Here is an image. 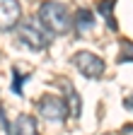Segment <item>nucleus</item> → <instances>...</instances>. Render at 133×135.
<instances>
[{
    "mask_svg": "<svg viewBox=\"0 0 133 135\" xmlns=\"http://www.w3.org/2000/svg\"><path fill=\"white\" fill-rule=\"evenodd\" d=\"M39 20H41V24L51 31V34H56V36L68 34L70 27H73V20H70L68 10H65V5L53 3V0L39 5Z\"/></svg>",
    "mask_w": 133,
    "mask_h": 135,
    "instance_id": "f257e3e1",
    "label": "nucleus"
},
{
    "mask_svg": "<svg viewBox=\"0 0 133 135\" xmlns=\"http://www.w3.org/2000/svg\"><path fill=\"white\" fill-rule=\"evenodd\" d=\"M48 36H51V31H48V29L41 24L39 17H31V20L20 22V41H22L24 46H29L31 51H41V48H46L48 41H51Z\"/></svg>",
    "mask_w": 133,
    "mask_h": 135,
    "instance_id": "f03ea898",
    "label": "nucleus"
},
{
    "mask_svg": "<svg viewBox=\"0 0 133 135\" xmlns=\"http://www.w3.org/2000/svg\"><path fill=\"white\" fill-rule=\"evenodd\" d=\"M73 63H75L77 70L85 77H90V80H99V77L104 75V60L99 58V56H94V53H90V51H80V53H75Z\"/></svg>",
    "mask_w": 133,
    "mask_h": 135,
    "instance_id": "7ed1b4c3",
    "label": "nucleus"
},
{
    "mask_svg": "<svg viewBox=\"0 0 133 135\" xmlns=\"http://www.w3.org/2000/svg\"><path fill=\"white\" fill-rule=\"evenodd\" d=\"M22 22V7L17 0H0V31H10L20 27Z\"/></svg>",
    "mask_w": 133,
    "mask_h": 135,
    "instance_id": "20e7f679",
    "label": "nucleus"
},
{
    "mask_svg": "<svg viewBox=\"0 0 133 135\" xmlns=\"http://www.w3.org/2000/svg\"><path fill=\"white\" fill-rule=\"evenodd\" d=\"M39 113L46 118V121H63L68 109H65V101L58 97H44L39 101Z\"/></svg>",
    "mask_w": 133,
    "mask_h": 135,
    "instance_id": "39448f33",
    "label": "nucleus"
},
{
    "mask_svg": "<svg viewBox=\"0 0 133 135\" xmlns=\"http://www.w3.org/2000/svg\"><path fill=\"white\" fill-rule=\"evenodd\" d=\"M61 87L65 89V109H68V113L73 116V118H80V113H82V101H80V94L75 92V87L68 82V80H63L61 82Z\"/></svg>",
    "mask_w": 133,
    "mask_h": 135,
    "instance_id": "423d86ee",
    "label": "nucleus"
},
{
    "mask_svg": "<svg viewBox=\"0 0 133 135\" xmlns=\"http://www.w3.org/2000/svg\"><path fill=\"white\" fill-rule=\"evenodd\" d=\"M12 135H39L36 133V121L31 116H27V113L17 116V121L12 126Z\"/></svg>",
    "mask_w": 133,
    "mask_h": 135,
    "instance_id": "0eeeda50",
    "label": "nucleus"
},
{
    "mask_svg": "<svg viewBox=\"0 0 133 135\" xmlns=\"http://www.w3.org/2000/svg\"><path fill=\"white\" fill-rule=\"evenodd\" d=\"M73 24H75V29H77L80 36H82V34H87V31L94 27V15H92V10H77Z\"/></svg>",
    "mask_w": 133,
    "mask_h": 135,
    "instance_id": "6e6552de",
    "label": "nucleus"
},
{
    "mask_svg": "<svg viewBox=\"0 0 133 135\" xmlns=\"http://www.w3.org/2000/svg\"><path fill=\"white\" fill-rule=\"evenodd\" d=\"M114 5H116V0H99V3H97V10L102 12V17L107 20L109 29H116V22H114Z\"/></svg>",
    "mask_w": 133,
    "mask_h": 135,
    "instance_id": "1a4fd4ad",
    "label": "nucleus"
},
{
    "mask_svg": "<svg viewBox=\"0 0 133 135\" xmlns=\"http://www.w3.org/2000/svg\"><path fill=\"white\" fill-rule=\"evenodd\" d=\"M119 63H133V41L123 39L119 48Z\"/></svg>",
    "mask_w": 133,
    "mask_h": 135,
    "instance_id": "9d476101",
    "label": "nucleus"
},
{
    "mask_svg": "<svg viewBox=\"0 0 133 135\" xmlns=\"http://www.w3.org/2000/svg\"><path fill=\"white\" fill-rule=\"evenodd\" d=\"M22 80H27V77H22L20 73H15V84H12V89H15V92H20V84H22Z\"/></svg>",
    "mask_w": 133,
    "mask_h": 135,
    "instance_id": "9b49d317",
    "label": "nucleus"
},
{
    "mask_svg": "<svg viewBox=\"0 0 133 135\" xmlns=\"http://www.w3.org/2000/svg\"><path fill=\"white\" fill-rule=\"evenodd\" d=\"M121 135H133V126H131V123L123 126V128H121Z\"/></svg>",
    "mask_w": 133,
    "mask_h": 135,
    "instance_id": "f8f14e48",
    "label": "nucleus"
},
{
    "mask_svg": "<svg viewBox=\"0 0 133 135\" xmlns=\"http://www.w3.org/2000/svg\"><path fill=\"white\" fill-rule=\"evenodd\" d=\"M123 104H126V109H131V111H133V94H131V97H126Z\"/></svg>",
    "mask_w": 133,
    "mask_h": 135,
    "instance_id": "ddd939ff",
    "label": "nucleus"
}]
</instances>
